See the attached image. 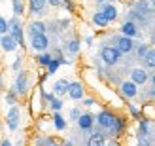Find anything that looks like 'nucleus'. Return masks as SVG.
<instances>
[{
  "label": "nucleus",
  "instance_id": "nucleus-1",
  "mask_svg": "<svg viewBox=\"0 0 155 146\" xmlns=\"http://www.w3.org/2000/svg\"><path fill=\"white\" fill-rule=\"evenodd\" d=\"M121 55H123V53L119 51L117 46H104V48L100 49V59H102L104 65H108V66L117 65L119 59H121Z\"/></svg>",
  "mask_w": 155,
  "mask_h": 146
},
{
  "label": "nucleus",
  "instance_id": "nucleus-2",
  "mask_svg": "<svg viewBox=\"0 0 155 146\" xmlns=\"http://www.w3.org/2000/svg\"><path fill=\"white\" fill-rule=\"evenodd\" d=\"M19 125H21V108L17 104H12L6 112V127L8 131L15 133L19 129Z\"/></svg>",
  "mask_w": 155,
  "mask_h": 146
},
{
  "label": "nucleus",
  "instance_id": "nucleus-3",
  "mask_svg": "<svg viewBox=\"0 0 155 146\" xmlns=\"http://www.w3.org/2000/svg\"><path fill=\"white\" fill-rule=\"evenodd\" d=\"M10 32L13 34V38L17 40V44L21 48H25V34H23V23L19 21V17L15 15V17L10 21Z\"/></svg>",
  "mask_w": 155,
  "mask_h": 146
},
{
  "label": "nucleus",
  "instance_id": "nucleus-4",
  "mask_svg": "<svg viewBox=\"0 0 155 146\" xmlns=\"http://www.w3.org/2000/svg\"><path fill=\"white\" fill-rule=\"evenodd\" d=\"M114 120H115V114L112 110H108V108H102L97 114V125L100 129H110L112 124H114Z\"/></svg>",
  "mask_w": 155,
  "mask_h": 146
},
{
  "label": "nucleus",
  "instance_id": "nucleus-5",
  "mask_svg": "<svg viewBox=\"0 0 155 146\" xmlns=\"http://www.w3.org/2000/svg\"><path fill=\"white\" fill-rule=\"evenodd\" d=\"M19 48V44L17 40L13 38L12 32H6V34H0V49L6 51V53H13V51H17Z\"/></svg>",
  "mask_w": 155,
  "mask_h": 146
},
{
  "label": "nucleus",
  "instance_id": "nucleus-6",
  "mask_svg": "<svg viewBox=\"0 0 155 146\" xmlns=\"http://www.w3.org/2000/svg\"><path fill=\"white\" fill-rule=\"evenodd\" d=\"M13 89L17 91V95H21V97H25L28 93V74L25 70H21L17 74V78L13 82Z\"/></svg>",
  "mask_w": 155,
  "mask_h": 146
},
{
  "label": "nucleus",
  "instance_id": "nucleus-7",
  "mask_svg": "<svg viewBox=\"0 0 155 146\" xmlns=\"http://www.w3.org/2000/svg\"><path fill=\"white\" fill-rule=\"evenodd\" d=\"M30 48H32L36 53H40V51H45L49 48V38L48 34H34V36H30Z\"/></svg>",
  "mask_w": 155,
  "mask_h": 146
},
{
  "label": "nucleus",
  "instance_id": "nucleus-8",
  "mask_svg": "<svg viewBox=\"0 0 155 146\" xmlns=\"http://www.w3.org/2000/svg\"><path fill=\"white\" fill-rule=\"evenodd\" d=\"M68 97H70V101H81L85 97V87L81 82H70V86H68Z\"/></svg>",
  "mask_w": 155,
  "mask_h": 146
},
{
  "label": "nucleus",
  "instance_id": "nucleus-9",
  "mask_svg": "<svg viewBox=\"0 0 155 146\" xmlns=\"http://www.w3.org/2000/svg\"><path fill=\"white\" fill-rule=\"evenodd\" d=\"M119 89H121L123 97H127V99H134L136 93H138V83H136L134 80H125V82H121Z\"/></svg>",
  "mask_w": 155,
  "mask_h": 146
},
{
  "label": "nucleus",
  "instance_id": "nucleus-10",
  "mask_svg": "<svg viewBox=\"0 0 155 146\" xmlns=\"http://www.w3.org/2000/svg\"><path fill=\"white\" fill-rule=\"evenodd\" d=\"M95 120H97V118L93 116L91 112H81V116L78 118L76 124H78V127H80L81 131H91L93 125H95Z\"/></svg>",
  "mask_w": 155,
  "mask_h": 146
},
{
  "label": "nucleus",
  "instance_id": "nucleus-11",
  "mask_svg": "<svg viewBox=\"0 0 155 146\" xmlns=\"http://www.w3.org/2000/svg\"><path fill=\"white\" fill-rule=\"evenodd\" d=\"M115 46L119 48L121 53H130V51H133V48H134V42H133V38H130V36L121 34V36L115 38Z\"/></svg>",
  "mask_w": 155,
  "mask_h": 146
},
{
  "label": "nucleus",
  "instance_id": "nucleus-12",
  "mask_svg": "<svg viewBox=\"0 0 155 146\" xmlns=\"http://www.w3.org/2000/svg\"><path fill=\"white\" fill-rule=\"evenodd\" d=\"M148 70L146 68H142V66H134L133 70H130V80H134L138 86H142V83H146L148 82Z\"/></svg>",
  "mask_w": 155,
  "mask_h": 146
},
{
  "label": "nucleus",
  "instance_id": "nucleus-13",
  "mask_svg": "<svg viewBox=\"0 0 155 146\" xmlns=\"http://www.w3.org/2000/svg\"><path fill=\"white\" fill-rule=\"evenodd\" d=\"M48 0H28V12L32 15H42L45 12Z\"/></svg>",
  "mask_w": 155,
  "mask_h": 146
},
{
  "label": "nucleus",
  "instance_id": "nucleus-14",
  "mask_svg": "<svg viewBox=\"0 0 155 146\" xmlns=\"http://www.w3.org/2000/svg\"><path fill=\"white\" fill-rule=\"evenodd\" d=\"M51 124L55 127V131H64L66 129V118L61 114V110H55L51 114Z\"/></svg>",
  "mask_w": 155,
  "mask_h": 146
},
{
  "label": "nucleus",
  "instance_id": "nucleus-15",
  "mask_svg": "<svg viewBox=\"0 0 155 146\" xmlns=\"http://www.w3.org/2000/svg\"><path fill=\"white\" fill-rule=\"evenodd\" d=\"M45 30H48V25H45L44 21H40V19H34V21L28 23V34H30V36H34V34H44Z\"/></svg>",
  "mask_w": 155,
  "mask_h": 146
},
{
  "label": "nucleus",
  "instance_id": "nucleus-16",
  "mask_svg": "<svg viewBox=\"0 0 155 146\" xmlns=\"http://www.w3.org/2000/svg\"><path fill=\"white\" fill-rule=\"evenodd\" d=\"M68 86H70V82H68L66 78H61L57 80L55 83H53V93L63 97V95H68Z\"/></svg>",
  "mask_w": 155,
  "mask_h": 146
},
{
  "label": "nucleus",
  "instance_id": "nucleus-17",
  "mask_svg": "<svg viewBox=\"0 0 155 146\" xmlns=\"http://www.w3.org/2000/svg\"><path fill=\"white\" fill-rule=\"evenodd\" d=\"M91 21H93V25H95L97 29H106L108 25H110V21H108V17L102 12H95L91 15Z\"/></svg>",
  "mask_w": 155,
  "mask_h": 146
},
{
  "label": "nucleus",
  "instance_id": "nucleus-18",
  "mask_svg": "<svg viewBox=\"0 0 155 146\" xmlns=\"http://www.w3.org/2000/svg\"><path fill=\"white\" fill-rule=\"evenodd\" d=\"M100 12H102L104 15H106V17H108V21H115V19H117V15H119V12H117V8H115L112 2H108V4H104L102 8H100Z\"/></svg>",
  "mask_w": 155,
  "mask_h": 146
},
{
  "label": "nucleus",
  "instance_id": "nucleus-19",
  "mask_svg": "<svg viewBox=\"0 0 155 146\" xmlns=\"http://www.w3.org/2000/svg\"><path fill=\"white\" fill-rule=\"evenodd\" d=\"M123 131H125V120H123L121 116H115L114 124H112V127H110V133H112L114 137H119V135H123Z\"/></svg>",
  "mask_w": 155,
  "mask_h": 146
},
{
  "label": "nucleus",
  "instance_id": "nucleus-20",
  "mask_svg": "<svg viewBox=\"0 0 155 146\" xmlns=\"http://www.w3.org/2000/svg\"><path fill=\"white\" fill-rule=\"evenodd\" d=\"M121 34H125V36H130V38H134L138 34V30H136V25L133 21H125L121 25Z\"/></svg>",
  "mask_w": 155,
  "mask_h": 146
},
{
  "label": "nucleus",
  "instance_id": "nucleus-21",
  "mask_svg": "<svg viewBox=\"0 0 155 146\" xmlns=\"http://www.w3.org/2000/svg\"><path fill=\"white\" fill-rule=\"evenodd\" d=\"M104 142H106V139H104V135L100 133V131H95V133L89 137V141H87L89 146H102Z\"/></svg>",
  "mask_w": 155,
  "mask_h": 146
},
{
  "label": "nucleus",
  "instance_id": "nucleus-22",
  "mask_svg": "<svg viewBox=\"0 0 155 146\" xmlns=\"http://www.w3.org/2000/svg\"><path fill=\"white\" fill-rule=\"evenodd\" d=\"M51 59H53V53H49V51H40V55H36V63L40 65V66H48L51 63Z\"/></svg>",
  "mask_w": 155,
  "mask_h": 146
},
{
  "label": "nucleus",
  "instance_id": "nucleus-23",
  "mask_svg": "<svg viewBox=\"0 0 155 146\" xmlns=\"http://www.w3.org/2000/svg\"><path fill=\"white\" fill-rule=\"evenodd\" d=\"M12 8H13V15H17V17L25 15V2L23 0H12Z\"/></svg>",
  "mask_w": 155,
  "mask_h": 146
},
{
  "label": "nucleus",
  "instance_id": "nucleus-24",
  "mask_svg": "<svg viewBox=\"0 0 155 146\" xmlns=\"http://www.w3.org/2000/svg\"><path fill=\"white\" fill-rule=\"evenodd\" d=\"M61 65H63V61L57 59V57H53V59H51V63L45 66V70H48V76H53V74H55V72L59 70V66H61Z\"/></svg>",
  "mask_w": 155,
  "mask_h": 146
},
{
  "label": "nucleus",
  "instance_id": "nucleus-25",
  "mask_svg": "<svg viewBox=\"0 0 155 146\" xmlns=\"http://www.w3.org/2000/svg\"><path fill=\"white\" fill-rule=\"evenodd\" d=\"M17 91H15L13 87L10 89V91H6V95H4V101H6V104L8 106H12V104H17Z\"/></svg>",
  "mask_w": 155,
  "mask_h": 146
},
{
  "label": "nucleus",
  "instance_id": "nucleus-26",
  "mask_svg": "<svg viewBox=\"0 0 155 146\" xmlns=\"http://www.w3.org/2000/svg\"><path fill=\"white\" fill-rule=\"evenodd\" d=\"M144 61H146V66L148 68H155V49H150L148 55L144 57Z\"/></svg>",
  "mask_w": 155,
  "mask_h": 146
},
{
  "label": "nucleus",
  "instance_id": "nucleus-27",
  "mask_svg": "<svg viewBox=\"0 0 155 146\" xmlns=\"http://www.w3.org/2000/svg\"><path fill=\"white\" fill-rule=\"evenodd\" d=\"M66 51L72 53V55L78 53V51H80V40H70V42L66 44Z\"/></svg>",
  "mask_w": 155,
  "mask_h": 146
},
{
  "label": "nucleus",
  "instance_id": "nucleus-28",
  "mask_svg": "<svg viewBox=\"0 0 155 146\" xmlns=\"http://www.w3.org/2000/svg\"><path fill=\"white\" fill-rule=\"evenodd\" d=\"M6 32H10V21L0 15V34H6Z\"/></svg>",
  "mask_w": 155,
  "mask_h": 146
},
{
  "label": "nucleus",
  "instance_id": "nucleus-29",
  "mask_svg": "<svg viewBox=\"0 0 155 146\" xmlns=\"http://www.w3.org/2000/svg\"><path fill=\"white\" fill-rule=\"evenodd\" d=\"M148 51H150V46H146V44L138 46V49H136V53H138V57H140V59H144L146 55H148Z\"/></svg>",
  "mask_w": 155,
  "mask_h": 146
},
{
  "label": "nucleus",
  "instance_id": "nucleus-30",
  "mask_svg": "<svg viewBox=\"0 0 155 146\" xmlns=\"http://www.w3.org/2000/svg\"><path fill=\"white\" fill-rule=\"evenodd\" d=\"M68 116H70V121H78V118L81 116V110L78 108V106H74V108H70V114H68Z\"/></svg>",
  "mask_w": 155,
  "mask_h": 146
},
{
  "label": "nucleus",
  "instance_id": "nucleus-31",
  "mask_svg": "<svg viewBox=\"0 0 155 146\" xmlns=\"http://www.w3.org/2000/svg\"><path fill=\"white\" fill-rule=\"evenodd\" d=\"M150 133V124L148 120H140V135H148Z\"/></svg>",
  "mask_w": 155,
  "mask_h": 146
},
{
  "label": "nucleus",
  "instance_id": "nucleus-32",
  "mask_svg": "<svg viewBox=\"0 0 155 146\" xmlns=\"http://www.w3.org/2000/svg\"><path fill=\"white\" fill-rule=\"evenodd\" d=\"M48 4L53 8H61V6H64V0H48Z\"/></svg>",
  "mask_w": 155,
  "mask_h": 146
},
{
  "label": "nucleus",
  "instance_id": "nucleus-33",
  "mask_svg": "<svg viewBox=\"0 0 155 146\" xmlns=\"http://www.w3.org/2000/svg\"><path fill=\"white\" fill-rule=\"evenodd\" d=\"M81 103H83V106H93V104H95V99H93V97H83Z\"/></svg>",
  "mask_w": 155,
  "mask_h": 146
},
{
  "label": "nucleus",
  "instance_id": "nucleus-34",
  "mask_svg": "<svg viewBox=\"0 0 155 146\" xmlns=\"http://www.w3.org/2000/svg\"><path fill=\"white\" fill-rule=\"evenodd\" d=\"M129 110H130V114H133V118H140V110H138L136 106H129Z\"/></svg>",
  "mask_w": 155,
  "mask_h": 146
},
{
  "label": "nucleus",
  "instance_id": "nucleus-35",
  "mask_svg": "<svg viewBox=\"0 0 155 146\" xmlns=\"http://www.w3.org/2000/svg\"><path fill=\"white\" fill-rule=\"evenodd\" d=\"M19 66H21V57L15 59V63H13V70H19Z\"/></svg>",
  "mask_w": 155,
  "mask_h": 146
},
{
  "label": "nucleus",
  "instance_id": "nucleus-36",
  "mask_svg": "<svg viewBox=\"0 0 155 146\" xmlns=\"http://www.w3.org/2000/svg\"><path fill=\"white\" fill-rule=\"evenodd\" d=\"M0 144H2V146H12V141H8V139H4V141H0Z\"/></svg>",
  "mask_w": 155,
  "mask_h": 146
},
{
  "label": "nucleus",
  "instance_id": "nucleus-37",
  "mask_svg": "<svg viewBox=\"0 0 155 146\" xmlns=\"http://www.w3.org/2000/svg\"><path fill=\"white\" fill-rule=\"evenodd\" d=\"M85 44L91 46V44H93V38H91V36H87V38H85Z\"/></svg>",
  "mask_w": 155,
  "mask_h": 146
},
{
  "label": "nucleus",
  "instance_id": "nucleus-38",
  "mask_svg": "<svg viewBox=\"0 0 155 146\" xmlns=\"http://www.w3.org/2000/svg\"><path fill=\"white\" fill-rule=\"evenodd\" d=\"M151 83H153V87H155V74L151 76Z\"/></svg>",
  "mask_w": 155,
  "mask_h": 146
},
{
  "label": "nucleus",
  "instance_id": "nucleus-39",
  "mask_svg": "<svg viewBox=\"0 0 155 146\" xmlns=\"http://www.w3.org/2000/svg\"><path fill=\"white\" fill-rule=\"evenodd\" d=\"M151 6H153V8H155V0H151Z\"/></svg>",
  "mask_w": 155,
  "mask_h": 146
},
{
  "label": "nucleus",
  "instance_id": "nucleus-40",
  "mask_svg": "<svg viewBox=\"0 0 155 146\" xmlns=\"http://www.w3.org/2000/svg\"><path fill=\"white\" fill-rule=\"evenodd\" d=\"M151 40H153V44H155V34H153V38H151Z\"/></svg>",
  "mask_w": 155,
  "mask_h": 146
},
{
  "label": "nucleus",
  "instance_id": "nucleus-41",
  "mask_svg": "<svg viewBox=\"0 0 155 146\" xmlns=\"http://www.w3.org/2000/svg\"><path fill=\"white\" fill-rule=\"evenodd\" d=\"M106 2H115V0H106Z\"/></svg>",
  "mask_w": 155,
  "mask_h": 146
}]
</instances>
